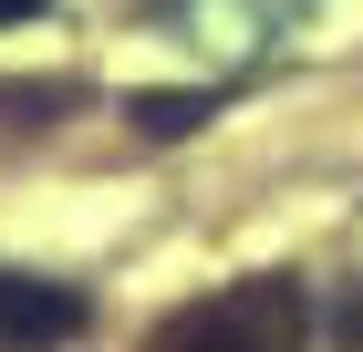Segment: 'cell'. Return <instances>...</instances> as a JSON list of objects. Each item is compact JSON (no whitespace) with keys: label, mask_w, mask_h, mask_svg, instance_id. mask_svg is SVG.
<instances>
[{"label":"cell","mask_w":363,"mask_h":352,"mask_svg":"<svg viewBox=\"0 0 363 352\" xmlns=\"http://www.w3.org/2000/svg\"><path fill=\"white\" fill-rule=\"evenodd\" d=\"M145 125V135L167 145V135H197V125H208V114H218V93H135V104H125Z\"/></svg>","instance_id":"3"},{"label":"cell","mask_w":363,"mask_h":352,"mask_svg":"<svg viewBox=\"0 0 363 352\" xmlns=\"http://www.w3.org/2000/svg\"><path fill=\"white\" fill-rule=\"evenodd\" d=\"M31 11H52V0H0V31H11V21H31Z\"/></svg>","instance_id":"4"},{"label":"cell","mask_w":363,"mask_h":352,"mask_svg":"<svg viewBox=\"0 0 363 352\" xmlns=\"http://www.w3.org/2000/svg\"><path fill=\"white\" fill-rule=\"evenodd\" d=\"M84 331V300L62 280H21L0 270V352H42V342H73Z\"/></svg>","instance_id":"2"},{"label":"cell","mask_w":363,"mask_h":352,"mask_svg":"<svg viewBox=\"0 0 363 352\" xmlns=\"http://www.w3.org/2000/svg\"><path fill=\"white\" fill-rule=\"evenodd\" d=\"M156 352H301V290L291 280H250V290L187 311Z\"/></svg>","instance_id":"1"}]
</instances>
